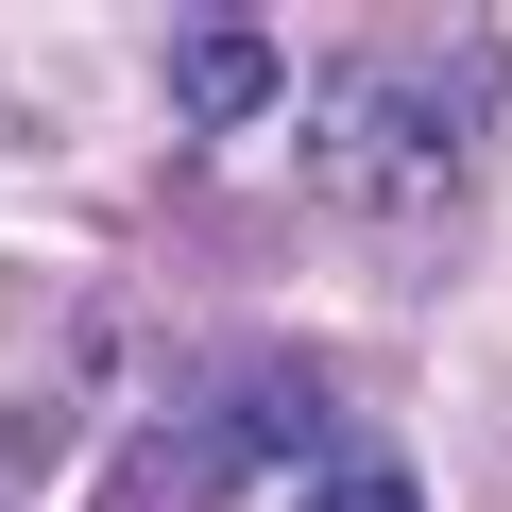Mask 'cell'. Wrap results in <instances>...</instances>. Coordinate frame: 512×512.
<instances>
[{
	"label": "cell",
	"instance_id": "cell-3",
	"mask_svg": "<svg viewBox=\"0 0 512 512\" xmlns=\"http://www.w3.org/2000/svg\"><path fill=\"white\" fill-rule=\"evenodd\" d=\"M171 103H188V120H256V103H274V35L188 18V35H171Z\"/></svg>",
	"mask_w": 512,
	"mask_h": 512
},
{
	"label": "cell",
	"instance_id": "cell-2",
	"mask_svg": "<svg viewBox=\"0 0 512 512\" xmlns=\"http://www.w3.org/2000/svg\"><path fill=\"white\" fill-rule=\"evenodd\" d=\"M325 444V376L308 359H256V376H205L188 427H171V495H222L239 461H308Z\"/></svg>",
	"mask_w": 512,
	"mask_h": 512
},
{
	"label": "cell",
	"instance_id": "cell-1",
	"mask_svg": "<svg viewBox=\"0 0 512 512\" xmlns=\"http://www.w3.org/2000/svg\"><path fill=\"white\" fill-rule=\"evenodd\" d=\"M495 86H512V52H495L478 18L342 52V69L308 86V188H325L359 239H444V222L478 205V154H495Z\"/></svg>",
	"mask_w": 512,
	"mask_h": 512
},
{
	"label": "cell",
	"instance_id": "cell-4",
	"mask_svg": "<svg viewBox=\"0 0 512 512\" xmlns=\"http://www.w3.org/2000/svg\"><path fill=\"white\" fill-rule=\"evenodd\" d=\"M291 512H427V495H410V461H393V444H325V478H308Z\"/></svg>",
	"mask_w": 512,
	"mask_h": 512
}]
</instances>
